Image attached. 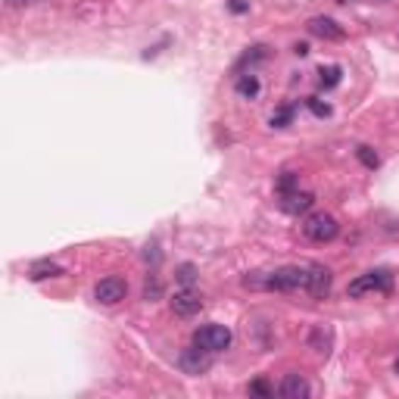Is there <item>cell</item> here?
<instances>
[{
	"mask_svg": "<svg viewBox=\"0 0 399 399\" xmlns=\"http://www.w3.org/2000/svg\"><path fill=\"white\" fill-rule=\"evenodd\" d=\"M309 265H284V269L265 271V291H306Z\"/></svg>",
	"mask_w": 399,
	"mask_h": 399,
	"instance_id": "cell-1",
	"label": "cell"
},
{
	"mask_svg": "<svg viewBox=\"0 0 399 399\" xmlns=\"http://www.w3.org/2000/svg\"><path fill=\"white\" fill-rule=\"evenodd\" d=\"M393 291V275L387 269H374V271H365L359 275L356 281H349L347 293L349 296H365V293H390Z\"/></svg>",
	"mask_w": 399,
	"mask_h": 399,
	"instance_id": "cell-2",
	"label": "cell"
},
{
	"mask_svg": "<svg viewBox=\"0 0 399 399\" xmlns=\"http://www.w3.org/2000/svg\"><path fill=\"white\" fill-rule=\"evenodd\" d=\"M303 234H306L312 244H331V240L340 234V225H337V218L334 215L315 213V215H309L306 222H303Z\"/></svg>",
	"mask_w": 399,
	"mask_h": 399,
	"instance_id": "cell-3",
	"label": "cell"
},
{
	"mask_svg": "<svg viewBox=\"0 0 399 399\" xmlns=\"http://www.w3.org/2000/svg\"><path fill=\"white\" fill-rule=\"evenodd\" d=\"M193 347L206 349V353H222L231 347V331L225 325H203L193 331Z\"/></svg>",
	"mask_w": 399,
	"mask_h": 399,
	"instance_id": "cell-4",
	"label": "cell"
},
{
	"mask_svg": "<svg viewBox=\"0 0 399 399\" xmlns=\"http://www.w3.org/2000/svg\"><path fill=\"white\" fill-rule=\"evenodd\" d=\"M125 293H128V284H125L122 278H116V275L97 281V287H94V296H97V303H103V306H116V303H122Z\"/></svg>",
	"mask_w": 399,
	"mask_h": 399,
	"instance_id": "cell-5",
	"label": "cell"
},
{
	"mask_svg": "<svg viewBox=\"0 0 399 399\" xmlns=\"http://www.w3.org/2000/svg\"><path fill=\"white\" fill-rule=\"evenodd\" d=\"M331 269H325V265H309V281H306V293L312 300H325L327 293H331Z\"/></svg>",
	"mask_w": 399,
	"mask_h": 399,
	"instance_id": "cell-6",
	"label": "cell"
},
{
	"mask_svg": "<svg viewBox=\"0 0 399 399\" xmlns=\"http://www.w3.org/2000/svg\"><path fill=\"white\" fill-rule=\"evenodd\" d=\"M200 309H203V296L193 291V287H184V291H178L172 296V312H175V315L191 318V315H197Z\"/></svg>",
	"mask_w": 399,
	"mask_h": 399,
	"instance_id": "cell-7",
	"label": "cell"
},
{
	"mask_svg": "<svg viewBox=\"0 0 399 399\" xmlns=\"http://www.w3.org/2000/svg\"><path fill=\"white\" fill-rule=\"evenodd\" d=\"M306 28H309V35L322 38V41H343V38H347L343 26H337V22H334L331 16H312Z\"/></svg>",
	"mask_w": 399,
	"mask_h": 399,
	"instance_id": "cell-8",
	"label": "cell"
},
{
	"mask_svg": "<svg viewBox=\"0 0 399 399\" xmlns=\"http://www.w3.org/2000/svg\"><path fill=\"white\" fill-rule=\"evenodd\" d=\"M278 206L284 209L287 215H303V213H309L312 209V203H315V197H312L309 191H300V187H296V191H291V193H278Z\"/></svg>",
	"mask_w": 399,
	"mask_h": 399,
	"instance_id": "cell-9",
	"label": "cell"
},
{
	"mask_svg": "<svg viewBox=\"0 0 399 399\" xmlns=\"http://www.w3.org/2000/svg\"><path fill=\"white\" fill-rule=\"evenodd\" d=\"M213 353H206V349H200V347H191V349H184L181 359H178V365H181V371L184 374H203L213 365V359H209Z\"/></svg>",
	"mask_w": 399,
	"mask_h": 399,
	"instance_id": "cell-10",
	"label": "cell"
},
{
	"mask_svg": "<svg viewBox=\"0 0 399 399\" xmlns=\"http://www.w3.org/2000/svg\"><path fill=\"white\" fill-rule=\"evenodd\" d=\"M278 393L284 399H306L309 396V381L303 378V374H287V378L281 381Z\"/></svg>",
	"mask_w": 399,
	"mask_h": 399,
	"instance_id": "cell-11",
	"label": "cell"
},
{
	"mask_svg": "<svg viewBox=\"0 0 399 399\" xmlns=\"http://www.w3.org/2000/svg\"><path fill=\"white\" fill-rule=\"evenodd\" d=\"M62 275V269L57 262H50V259H41V262H31V269H28V278L31 281H44V278H60Z\"/></svg>",
	"mask_w": 399,
	"mask_h": 399,
	"instance_id": "cell-12",
	"label": "cell"
},
{
	"mask_svg": "<svg viewBox=\"0 0 399 399\" xmlns=\"http://www.w3.org/2000/svg\"><path fill=\"white\" fill-rule=\"evenodd\" d=\"M331 340H334V334H331V327H325V325H318L315 331H312V337H309L312 349H315V353H322V356L331 353Z\"/></svg>",
	"mask_w": 399,
	"mask_h": 399,
	"instance_id": "cell-13",
	"label": "cell"
},
{
	"mask_svg": "<svg viewBox=\"0 0 399 399\" xmlns=\"http://www.w3.org/2000/svg\"><path fill=\"white\" fill-rule=\"evenodd\" d=\"M259 91H262V84H259V78L256 75H240L237 78V94L244 100H256L259 97Z\"/></svg>",
	"mask_w": 399,
	"mask_h": 399,
	"instance_id": "cell-14",
	"label": "cell"
},
{
	"mask_svg": "<svg viewBox=\"0 0 399 399\" xmlns=\"http://www.w3.org/2000/svg\"><path fill=\"white\" fill-rule=\"evenodd\" d=\"M340 78H343V69L340 66H322V69H318V84H322L325 91L337 88Z\"/></svg>",
	"mask_w": 399,
	"mask_h": 399,
	"instance_id": "cell-15",
	"label": "cell"
},
{
	"mask_svg": "<svg viewBox=\"0 0 399 399\" xmlns=\"http://www.w3.org/2000/svg\"><path fill=\"white\" fill-rule=\"evenodd\" d=\"M269 122H271V128H287L293 122V106H278Z\"/></svg>",
	"mask_w": 399,
	"mask_h": 399,
	"instance_id": "cell-16",
	"label": "cell"
},
{
	"mask_svg": "<svg viewBox=\"0 0 399 399\" xmlns=\"http://www.w3.org/2000/svg\"><path fill=\"white\" fill-rule=\"evenodd\" d=\"M175 278H178V284H184V287H193V281H197V265H191V262L178 265Z\"/></svg>",
	"mask_w": 399,
	"mask_h": 399,
	"instance_id": "cell-17",
	"label": "cell"
},
{
	"mask_svg": "<svg viewBox=\"0 0 399 399\" xmlns=\"http://www.w3.org/2000/svg\"><path fill=\"white\" fill-rule=\"evenodd\" d=\"M356 156H359V162H362L365 169H378L381 166V156L371 150V147H359L356 150Z\"/></svg>",
	"mask_w": 399,
	"mask_h": 399,
	"instance_id": "cell-18",
	"label": "cell"
},
{
	"mask_svg": "<svg viewBox=\"0 0 399 399\" xmlns=\"http://www.w3.org/2000/svg\"><path fill=\"white\" fill-rule=\"evenodd\" d=\"M159 296H162V284H159V278L156 275H150L147 278V284H144V300L153 303V300H159Z\"/></svg>",
	"mask_w": 399,
	"mask_h": 399,
	"instance_id": "cell-19",
	"label": "cell"
},
{
	"mask_svg": "<svg viewBox=\"0 0 399 399\" xmlns=\"http://www.w3.org/2000/svg\"><path fill=\"white\" fill-rule=\"evenodd\" d=\"M296 187H300V178H296L293 172H284V175L278 178V193H291Z\"/></svg>",
	"mask_w": 399,
	"mask_h": 399,
	"instance_id": "cell-20",
	"label": "cell"
},
{
	"mask_svg": "<svg viewBox=\"0 0 399 399\" xmlns=\"http://www.w3.org/2000/svg\"><path fill=\"white\" fill-rule=\"evenodd\" d=\"M306 106H309L312 113L318 116V119H327V116H331V106H327V103H322V100H318V97H309V100H306Z\"/></svg>",
	"mask_w": 399,
	"mask_h": 399,
	"instance_id": "cell-21",
	"label": "cell"
},
{
	"mask_svg": "<svg viewBox=\"0 0 399 399\" xmlns=\"http://www.w3.org/2000/svg\"><path fill=\"white\" fill-rule=\"evenodd\" d=\"M265 50H269V47H249V50L244 53V60H240V66H247V62H256V60H265V57H269V53H265Z\"/></svg>",
	"mask_w": 399,
	"mask_h": 399,
	"instance_id": "cell-22",
	"label": "cell"
},
{
	"mask_svg": "<svg viewBox=\"0 0 399 399\" xmlns=\"http://www.w3.org/2000/svg\"><path fill=\"white\" fill-rule=\"evenodd\" d=\"M249 393H256V396H271L275 390L265 384V381H253V384H249Z\"/></svg>",
	"mask_w": 399,
	"mask_h": 399,
	"instance_id": "cell-23",
	"label": "cell"
},
{
	"mask_svg": "<svg viewBox=\"0 0 399 399\" xmlns=\"http://www.w3.org/2000/svg\"><path fill=\"white\" fill-rule=\"evenodd\" d=\"M228 10L234 16H244V13H249V0H228Z\"/></svg>",
	"mask_w": 399,
	"mask_h": 399,
	"instance_id": "cell-24",
	"label": "cell"
},
{
	"mask_svg": "<svg viewBox=\"0 0 399 399\" xmlns=\"http://www.w3.org/2000/svg\"><path fill=\"white\" fill-rule=\"evenodd\" d=\"M144 259H147V262H150L153 269H156V265H159V259H162L159 247H156V244H153V247H147V249H144Z\"/></svg>",
	"mask_w": 399,
	"mask_h": 399,
	"instance_id": "cell-25",
	"label": "cell"
},
{
	"mask_svg": "<svg viewBox=\"0 0 399 399\" xmlns=\"http://www.w3.org/2000/svg\"><path fill=\"white\" fill-rule=\"evenodd\" d=\"M293 53H296V57H306V53H309V44H303V41H300V44L293 47Z\"/></svg>",
	"mask_w": 399,
	"mask_h": 399,
	"instance_id": "cell-26",
	"label": "cell"
},
{
	"mask_svg": "<svg viewBox=\"0 0 399 399\" xmlns=\"http://www.w3.org/2000/svg\"><path fill=\"white\" fill-rule=\"evenodd\" d=\"M4 4H6V6H26L28 0H4Z\"/></svg>",
	"mask_w": 399,
	"mask_h": 399,
	"instance_id": "cell-27",
	"label": "cell"
},
{
	"mask_svg": "<svg viewBox=\"0 0 399 399\" xmlns=\"http://www.w3.org/2000/svg\"><path fill=\"white\" fill-rule=\"evenodd\" d=\"M393 369H396V374H399V359H396V365H393Z\"/></svg>",
	"mask_w": 399,
	"mask_h": 399,
	"instance_id": "cell-28",
	"label": "cell"
},
{
	"mask_svg": "<svg viewBox=\"0 0 399 399\" xmlns=\"http://www.w3.org/2000/svg\"><path fill=\"white\" fill-rule=\"evenodd\" d=\"M340 4H353V0H340Z\"/></svg>",
	"mask_w": 399,
	"mask_h": 399,
	"instance_id": "cell-29",
	"label": "cell"
}]
</instances>
